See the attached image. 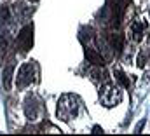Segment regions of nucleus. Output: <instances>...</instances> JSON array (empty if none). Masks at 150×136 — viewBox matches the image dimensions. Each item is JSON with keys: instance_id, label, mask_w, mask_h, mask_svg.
<instances>
[{"instance_id": "nucleus-1", "label": "nucleus", "mask_w": 150, "mask_h": 136, "mask_svg": "<svg viewBox=\"0 0 150 136\" xmlns=\"http://www.w3.org/2000/svg\"><path fill=\"white\" fill-rule=\"evenodd\" d=\"M80 108H82V101L77 94H63L58 101V110H56L58 119L70 122L74 117L79 115Z\"/></svg>"}, {"instance_id": "nucleus-2", "label": "nucleus", "mask_w": 150, "mask_h": 136, "mask_svg": "<svg viewBox=\"0 0 150 136\" xmlns=\"http://www.w3.org/2000/svg\"><path fill=\"white\" fill-rule=\"evenodd\" d=\"M38 75H40V68H38L37 61H26L23 63L18 75H16V86L18 89H25L28 86H32L33 82H38Z\"/></svg>"}, {"instance_id": "nucleus-3", "label": "nucleus", "mask_w": 150, "mask_h": 136, "mask_svg": "<svg viewBox=\"0 0 150 136\" xmlns=\"http://www.w3.org/2000/svg\"><path fill=\"white\" fill-rule=\"evenodd\" d=\"M100 101L103 106L107 108H112V106H117L119 103L122 101V91L119 89L117 84H112V82H105L100 89Z\"/></svg>"}, {"instance_id": "nucleus-4", "label": "nucleus", "mask_w": 150, "mask_h": 136, "mask_svg": "<svg viewBox=\"0 0 150 136\" xmlns=\"http://www.w3.org/2000/svg\"><path fill=\"white\" fill-rule=\"evenodd\" d=\"M129 5H131V0H107V9L110 12V26L112 28L120 26L126 9Z\"/></svg>"}, {"instance_id": "nucleus-5", "label": "nucleus", "mask_w": 150, "mask_h": 136, "mask_svg": "<svg viewBox=\"0 0 150 136\" xmlns=\"http://www.w3.org/2000/svg\"><path fill=\"white\" fill-rule=\"evenodd\" d=\"M16 47L23 54H26L33 47V25H25L19 30V33L16 37Z\"/></svg>"}, {"instance_id": "nucleus-6", "label": "nucleus", "mask_w": 150, "mask_h": 136, "mask_svg": "<svg viewBox=\"0 0 150 136\" xmlns=\"http://www.w3.org/2000/svg\"><path fill=\"white\" fill-rule=\"evenodd\" d=\"M40 110H42V105L38 101L35 96H28L26 98V101H25V115H26V119L28 120H37L38 113H40Z\"/></svg>"}, {"instance_id": "nucleus-7", "label": "nucleus", "mask_w": 150, "mask_h": 136, "mask_svg": "<svg viewBox=\"0 0 150 136\" xmlns=\"http://www.w3.org/2000/svg\"><path fill=\"white\" fill-rule=\"evenodd\" d=\"M108 44H110V47H112L113 51H115V54L119 56L120 52H122V49H124V40H126V37L120 33V32H112V33H108Z\"/></svg>"}, {"instance_id": "nucleus-8", "label": "nucleus", "mask_w": 150, "mask_h": 136, "mask_svg": "<svg viewBox=\"0 0 150 136\" xmlns=\"http://www.w3.org/2000/svg\"><path fill=\"white\" fill-rule=\"evenodd\" d=\"M84 54H86V59H87L91 65H94V67H105V58H103L96 49H93V47H87V45H86Z\"/></svg>"}, {"instance_id": "nucleus-9", "label": "nucleus", "mask_w": 150, "mask_h": 136, "mask_svg": "<svg viewBox=\"0 0 150 136\" xmlns=\"http://www.w3.org/2000/svg\"><path fill=\"white\" fill-rule=\"evenodd\" d=\"M147 26H149L147 21H134V23L131 25V37H133L134 42H140V40L143 38V33H145Z\"/></svg>"}, {"instance_id": "nucleus-10", "label": "nucleus", "mask_w": 150, "mask_h": 136, "mask_svg": "<svg viewBox=\"0 0 150 136\" xmlns=\"http://www.w3.org/2000/svg\"><path fill=\"white\" fill-rule=\"evenodd\" d=\"M9 49V37H7V30L5 26H0V61H4L5 54Z\"/></svg>"}, {"instance_id": "nucleus-11", "label": "nucleus", "mask_w": 150, "mask_h": 136, "mask_svg": "<svg viewBox=\"0 0 150 136\" xmlns=\"http://www.w3.org/2000/svg\"><path fill=\"white\" fill-rule=\"evenodd\" d=\"M12 73H14V65H7L5 70H4V79H2L5 91H9L12 87Z\"/></svg>"}, {"instance_id": "nucleus-12", "label": "nucleus", "mask_w": 150, "mask_h": 136, "mask_svg": "<svg viewBox=\"0 0 150 136\" xmlns=\"http://www.w3.org/2000/svg\"><path fill=\"white\" fill-rule=\"evenodd\" d=\"M113 75H115V80H117V82H120V84H122V86H124L126 89H127V87L131 86L129 79L126 77V73H124L122 70H115V73H113Z\"/></svg>"}, {"instance_id": "nucleus-13", "label": "nucleus", "mask_w": 150, "mask_h": 136, "mask_svg": "<svg viewBox=\"0 0 150 136\" xmlns=\"http://www.w3.org/2000/svg\"><path fill=\"white\" fill-rule=\"evenodd\" d=\"M143 127H145V119H143V120H142V122H140V124L136 126V129H134V133H140V131H142Z\"/></svg>"}, {"instance_id": "nucleus-14", "label": "nucleus", "mask_w": 150, "mask_h": 136, "mask_svg": "<svg viewBox=\"0 0 150 136\" xmlns=\"http://www.w3.org/2000/svg\"><path fill=\"white\" fill-rule=\"evenodd\" d=\"M93 131H94V133H103V129H101L100 126H94V127H93Z\"/></svg>"}, {"instance_id": "nucleus-15", "label": "nucleus", "mask_w": 150, "mask_h": 136, "mask_svg": "<svg viewBox=\"0 0 150 136\" xmlns=\"http://www.w3.org/2000/svg\"><path fill=\"white\" fill-rule=\"evenodd\" d=\"M30 2H38V0H30Z\"/></svg>"}]
</instances>
